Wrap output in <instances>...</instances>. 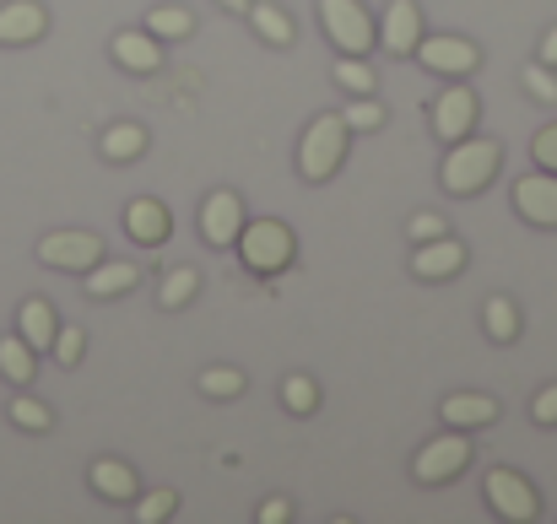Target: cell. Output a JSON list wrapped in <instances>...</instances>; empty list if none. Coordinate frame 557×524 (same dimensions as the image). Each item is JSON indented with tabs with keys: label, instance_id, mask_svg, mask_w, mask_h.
I'll use <instances>...</instances> for the list:
<instances>
[{
	"label": "cell",
	"instance_id": "6da1fadb",
	"mask_svg": "<svg viewBox=\"0 0 557 524\" xmlns=\"http://www.w3.org/2000/svg\"><path fill=\"white\" fill-rule=\"evenodd\" d=\"M504 169V147L493 141V136H466V141H455L449 152H444V163H438V184H444V195H455V200H471V195H482L493 178Z\"/></svg>",
	"mask_w": 557,
	"mask_h": 524
},
{
	"label": "cell",
	"instance_id": "7a4b0ae2",
	"mask_svg": "<svg viewBox=\"0 0 557 524\" xmlns=\"http://www.w3.org/2000/svg\"><path fill=\"white\" fill-rule=\"evenodd\" d=\"M233 249H238V265H244L249 276H260V282L293 271V260H298V238H293V227L276 222V216L244 222V233L233 238Z\"/></svg>",
	"mask_w": 557,
	"mask_h": 524
},
{
	"label": "cell",
	"instance_id": "3957f363",
	"mask_svg": "<svg viewBox=\"0 0 557 524\" xmlns=\"http://www.w3.org/2000/svg\"><path fill=\"white\" fill-rule=\"evenodd\" d=\"M471 460H476L471 433L444 427L438 438H428V444L411 454V482H417V487H449V482H460V476L471 471Z\"/></svg>",
	"mask_w": 557,
	"mask_h": 524
},
{
	"label": "cell",
	"instance_id": "277c9868",
	"mask_svg": "<svg viewBox=\"0 0 557 524\" xmlns=\"http://www.w3.org/2000/svg\"><path fill=\"white\" fill-rule=\"evenodd\" d=\"M347 141H352L347 120H342V114H320V120L304 130V141H298V174L309 178V184L336 178L342 163H347Z\"/></svg>",
	"mask_w": 557,
	"mask_h": 524
},
{
	"label": "cell",
	"instance_id": "5b68a950",
	"mask_svg": "<svg viewBox=\"0 0 557 524\" xmlns=\"http://www.w3.org/2000/svg\"><path fill=\"white\" fill-rule=\"evenodd\" d=\"M482 498H487V509H493L498 520H509V524L542 520V492H536V482L520 476V471H509V465H493V471L482 476Z\"/></svg>",
	"mask_w": 557,
	"mask_h": 524
},
{
	"label": "cell",
	"instance_id": "8992f818",
	"mask_svg": "<svg viewBox=\"0 0 557 524\" xmlns=\"http://www.w3.org/2000/svg\"><path fill=\"white\" fill-rule=\"evenodd\" d=\"M320 27L336 54H369L379 43V22L369 16L363 0H320Z\"/></svg>",
	"mask_w": 557,
	"mask_h": 524
},
{
	"label": "cell",
	"instance_id": "52a82bcc",
	"mask_svg": "<svg viewBox=\"0 0 557 524\" xmlns=\"http://www.w3.org/2000/svg\"><path fill=\"white\" fill-rule=\"evenodd\" d=\"M33 254H38V265H49V271L82 276V271H92V265L103 260V238L87 233V227H60V233H44Z\"/></svg>",
	"mask_w": 557,
	"mask_h": 524
},
{
	"label": "cell",
	"instance_id": "ba28073f",
	"mask_svg": "<svg viewBox=\"0 0 557 524\" xmlns=\"http://www.w3.org/2000/svg\"><path fill=\"white\" fill-rule=\"evenodd\" d=\"M428 120H433V136H438L444 147H455V141H466V136L476 130V120H482V98H476V92L466 87V76H460V82H449V87L433 98Z\"/></svg>",
	"mask_w": 557,
	"mask_h": 524
},
{
	"label": "cell",
	"instance_id": "9c48e42d",
	"mask_svg": "<svg viewBox=\"0 0 557 524\" xmlns=\"http://www.w3.org/2000/svg\"><path fill=\"white\" fill-rule=\"evenodd\" d=\"M417 60H422V71L460 82V76H471V71L482 65V49H476L471 38H460V33H422Z\"/></svg>",
	"mask_w": 557,
	"mask_h": 524
},
{
	"label": "cell",
	"instance_id": "30bf717a",
	"mask_svg": "<svg viewBox=\"0 0 557 524\" xmlns=\"http://www.w3.org/2000/svg\"><path fill=\"white\" fill-rule=\"evenodd\" d=\"M244 222H249V211H244V195H233V189H211L200 200V211H195V227H200V238L211 249H233Z\"/></svg>",
	"mask_w": 557,
	"mask_h": 524
},
{
	"label": "cell",
	"instance_id": "8fae6325",
	"mask_svg": "<svg viewBox=\"0 0 557 524\" xmlns=\"http://www.w3.org/2000/svg\"><path fill=\"white\" fill-rule=\"evenodd\" d=\"M509 200H515L520 222H531V227H542V233H553V227H557V174L536 169V174L515 178Z\"/></svg>",
	"mask_w": 557,
	"mask_h": 524
},
{
	"label": "cell",
	"instance_id": "7c38bea8",
	"mask_svg": "<svg viewBox=\"0 0 557 524\" xmlns=\"http://www.w3.org/2000/svg\"><path fill=\"white\" fill-rule=\"evenodd\" d=\"M466 260H471V254H466V244L444 233V238H428V244H417V249H411V276L438 287V282H455V276L466 271Z\"/></svg>",
	"mask_w": 557,
	"mask_h": 524
},
{
	"label": "cell",
	"instance_id": "4fadbf2b",
	"mask_svg": "<svg viewBox=\"0 0 557 524\" xmlns=\"http://www.w3.org/2000/svg\"><path fill=\"white\" fill-rule=\"evenodd\" d=\"M125 233H131V244H141V249H163V244L174 238V211H169L158 195H136V200L125 205Z\"/></svg>",
	"mask_w": 557,
	"mask_h": 524
},
{
	"label": "cell",
	"instance_id": "5bb4252c",
	"mask_svg": "<svg viewBox=\"0 0 557 524\" xmlns=\"http://www.w3.org/2000/svg\"><path fill=\"white\" fill-rule=\"evenodd\" d=\"M87 487H92V498L125 503V509L141 498V476H136V465H125L120 454H98V460L87 465Z\"/></svg>",
	"mask_w": 557,
	"mask_h": 524
},
{
	"label": "cell",
	"instance_id": "9a60e30c",
	"mask_svg": "<svg viewBox=\"0 0 557 524\" xmlns=\"http://www.w3.org/2000/svg\"><path fill=\"white\" fill-rule=\"evenodd\" d=\"M379 43L395 60L417 54V43H422V5L417 0H389L384 16H379Z\"/></svg>",
	"mask_w": 557,
	"mask_h": 524
},
{
	"label": "cell",
	"instance_id": "2e32d148",
	"mask_svg": "<svg viewBox=\"0 0 557 524\" xmlns=\"http://www.w3.org/2000/svg\"><path fill=\"white\" fill-rule=\"evenodd\" d=\"M109 54H114V65L131 71V76H152V71H163V38L147 33V27H125V33H114V38H109Z\"/></svg>",
	"mask_w": 557,
	"mask_h": 524
},
{
	"label": "cell",
	"instance_id": "e0dca14e",
	"mask_svg": "<svg viewBox=\"0 0 557 524\" xmlns=\"http://www.w3.org/2000/svg\"><path fill=\"white\" fill-rule=\"evenodd\" d=\"M49 33V11L38 0H5L0 5V49H27Z\"/></svg>",
	"mask_w": 557,
	"mask_h": 524
},
{
	"label": "cell",
	"instance_id": "ac0fdd59",
	"mask_svg": "<svg viewBox=\"0 0 557 524\" xmlns=\"http://www.w3.org/2000/svg\"><path fill=\"white\" fill-rule=\"evenodd\" d=\"M438 416H444V427L482 433V427H493V422H498V400H493V395H482V389H455V395H444Z\"/></svg>",
	"mask_w": 557,
	"mask_h": 524
},
{
	"label": "cell",
	"instance_id": "d6986e66",
	"mask_svg": "<svg viewBox=\"0 0 557 524\" xmlns=\"http://www.w3.org/2000/svg\"><path fill=\"white\" fill-rule=\"evenodd\" d=\"M136 282H141V265H131V260H109V254H103L92 271H82V287H87V298H98V303L136 292Z\"/></svg>",
	"mask_w": 557,
	"mask_h": 524
},
{
	"label": "cell",
	"instance_id": "ffe728a7",
	"mask_svg": "<svg viewBox=\"0 0 557 524\" xmlns=\"http://www.w3.org/2000/svg\"><path fill=\"white\" fill-rule=\"evenodd\" d=\"M54 330H60V314H54L49 298H27V303L16 309V336H22L33 351L54 347Z\"/></svg>",
	"mask_w": 557,
	"mask_h": 524
},
{
	"label": "cell",
	"instance_id": "44dd1931",
	"mask_svg": "<svg viewBox=\"0 0 557 524\" xmlns=\"http://www.w3.org/2000/svg\"><path fill=\"white\" fill-rule=\"evenodd\" d=\"M482 330H487V341H493V347H515V341H520V330H525V325H520L515 298H504V292H498V298H487V303H482Z\"/></svg>",
	"mask_w": 557,
	"mask_h": 524
},
{
	"label": "cell",
	"instance_id": "7402d4cb",
	"mask_svg": "<svg viewBox=\"0 0 557 524\" xmlns=\"http://www.w3.org/2000/svg\"><path fill=\"white\" fill-rule=\"evenodd\" d=\"M249 27H255L265 43H276V49H287V43L298 38V22H293L282 5H271V0H255V5H249Z\"/></svg>",
	"mask_w": 557,
	"mask_h": 524
},
{
	"label": "cell",
	"instance_id": "603a6c76",
	"mask_svg": "<svg viewBox=\"0 0 557 524\" xmlns=\"http://www.w3.org/2000/svg\"><path fill=\"white\" fill-rule=\"evenodd\" d=\"M98 152H103L109 163H136V158L147 152V130H141L136 120H120V125H109V130H103Z\"/></svg>",
	"mask_w": 557,
	"mask_h": 524
},
{
	"label": "cell",
	"instance_id": "cb8c5ba5",
	"mask_svg": "<svg viewBox=\"0 0 557 524\" xmlns=\"http://www.w3.org/2000/svg\"><path fill=\"white\" fill-rule=\"evenodd\" d=\"M33 373H38V351L27 347L22 336H0V378L16 384V389H27Z\"/></svg>",
	"mask_w": 557,
	"mask_h": 524
},
{
	"label": "cell",
	"instance_id": "d4e9b609",
	"mask_svg": "<svg viewBox=\"0 0 557 524\" xmlns=\"http://www.w3.org/2000/svg\"><path fill=\"white\" fill-rule=\"evenodd\" d=\"M200 298V271L195 265H174L163 282H158V309H169V314H180Z\"/></svg>",
	"mask_w": 557,
	"mask_h": 524
},
{
	"label": "cell",
	"instance_id": "484cf974",
	"mask_svg": "<svg viewBox=\"0 0 557 524\" xmlns=\"http://www.w3.org/2000/svg\"><path fill=\"white\" fill-rule=\"evenodd\" d=\"M195 389H200L206 400H238V395L249 389V373H244V367H227V362H211V367H200Z\"/></svg>",
	"mask_w": 557,
	"mask_h": 524
},
{
	"label": "cell",
	"instance_id": "4316f807",
	"mask_svg": "<svg viewBox=\"0 0 557 524\" xmlns=\"http://www.w3.org/2000/svg\"><path fill=\"white\" fill-rule=\"evenodd\" d=\"M147 33H158L163 43H185L189 33H195V16H189L185 5H152L147 11Z\"/></svg>",
	"mask_w": 557,
	"mask_h": 524
},
{
	"label": "cell",
	"instance_id": "83f0119b",
	"mask_svg": "<svg viewBox=\"0 0 557 524\" xmlns=\"http://www.w3.org/2000/svg\"><path fill=\"white\" fill-rule=\"evenodd\" d=\"M276 395H282V406H287L293 416H314V411H320V384H314L309 373H287Z\"/></svg>",
	"mask_w": 557,
	"mask_h": 524
},
{
	"label": "cell",
	"instance_id": "f1b7e54d",
	"mask_svg": "<svg viewBox=\"0 0 557 524\" xmlns=\"http://www.w3.org/2000/svg\"><path fill=\"white\" fill-rule=\"evenodd\" d=\"M336 87L342 92H379V71L369 54H336Z\"/></svg>",
	"mask_w": 557,
	"mask_h": 524
},
{
	"label": "cell",
	"instance_id": "f546056e",
	"mask_svg": "<svg viewBox=\"0 0 557 524\" xmlns=\"http://www.w3.org/2000/svg\"><path fill=\"white\" fill-rule=\"evenodd\" d=\"M11 427H22V433H49V427H54V411H49L38 395L22 389V395L11 400Z\"/></svg>",
	"mask_w": 557,
	"mask_h": 524
},
{
	"label": "cell",
	"instance_id": "4dcf8cb0",
	"mask_svg": "<svg viewBox=\"0 0 557 524\" xmlns=\"http://www.w3.org/2000/svg\"><path fill=\"white\" fill-rule=\"evenodd\" d=\"M131 514H136V524H163L180 514V492L174 487H158V492H141L136 503H131Z\"/></svg>",
	"mask_w": 557,
	"mask_h": 524
},
{
	"label": "cell",
	"instance_id": "1f68e13d",
	"mask_svg": "<svg viewBox=\"0 0 557 524\" xmlns=\"http://www.w3.org/2000/svg\"><path fill=\"white\" fill-rule=\"evenodd\" d=\"M342 120H347L352 136H358V130H384V103H379L373 92H352V103L342 109Z\"/></svg>",
	"mask_w": 557,
	"mask_h": 524
},
{
	"label": "cell",
	"instance_id": "d6a6232c",
	"mask_svg": "<svg viewBox=\"0 0 557 524\" xmlns=\"http://www.w3.org/2000/svg\"><path fill=\"white\" fill-rule=\"evenodd\" d=\"M520 87H525L542 109H557V71L553 65H542V60H536V65H525V71H520Z\"/></svg>",
	"mask_w": 557,
	"mask_h": 524
},
{
	"label": "cell",
	"instance_id": "836d02e7",
	"mask_svg": "<svg viewBox=\"0 0 557 524\" xmlns=\"http://www.w3.org/2000/svg\"><path fill=\"white\" fill-rule=\"evenodd\" d=\"M49 351H54V362H60V367H76V362L87 357V330H82V325H60Z\"/></svg>",
	"mask_w": 557,
	"mask_h": 524
},
{
	"label": "cell",
	"instance_id": "e575fe53",
	"mask_svg": "<svg viewBox=\"0 0 557 524\" xmlns=\"http://www.w3.org/2000/svg\"><path fill=\"white\" fill-rule=\"evenodd\" d=\"M531 158H536V169H547V174H557V120H553V125H542V130H536V141H531Z\"/></svg>",
	"mask_w": 557,
	"mask_h": 524
},
{
	"label": "cell",
	"instance_id": "d590c367",
	"mask_svg": "<svg viewBox=\"0 0 557 524\" xmlns=\"http://www.w3.org/2000/svg\"><path fill=\"white\" fill-rule=\"evenodd\" d=\"M406 233H411L417 244H428V238H444V233H449V222H444L438 211H417V216L406 222Z\"/></svg>",
	"mask_w": 557,
	"mask_h": 524
},
{
	"label": "cell",
	"instance_id": "8d00e7d4",
	"mask_svg": "<svg viewBox=\"0 0 557 524\" xmlns=\"http://www.w3.org/2000/svg\"><path fill=\"white\" fill-rule=\"evenodd\" d=\"M531 422H536V427H557V384L536 389V400H531Z\"/></svg>",
	"mask_w": 557,
	"mask_h": 524
},
{
	"label": "cell",
	"instance_id": "74e56055",
	"mask_svg": "<svg viewBox=\"0 0 557 524\" xmlns=\"http://www.w3.org/2000/svg\"><path fill=\"white\" fill-rule=\"evenodd\" d=\"M255 520H260V524H287V520H293V498H265Z\"/></svg>",
	"mask_w": 557,
	"mask_h": 524
},
{
	"label": "cell",
	"instance_id": "f35d334b",
	"mask_svg": "<svg viewBox=\"0 0 557 524\" xmlns=\"http://www.w3.org/2000/svg\"><path fill=\"white\" fill-rule=\"evenodd\" d=\"M536 60H542V65H553V71H557V22L547 27V33H542V43H536Z\"/></svg>",
	"mask_w": 557,
	"mask_h": 524
},
{
	"label": "cell",
	"instance_id": "ab89813d",
	"mask_svg": "<svg viewBox=\"0 0 557 524\" xmlns=\"http://www.w3.org/2000/svg\"><path fill=\"white\" fill-rule=\"evenodd\" d=\"M216 5H222V11H233V16H249V5H255V0H216Z\"/></svg>",
	"mask_w": 557,
	"mask_h": 524
}]
</instances>
